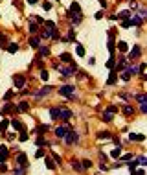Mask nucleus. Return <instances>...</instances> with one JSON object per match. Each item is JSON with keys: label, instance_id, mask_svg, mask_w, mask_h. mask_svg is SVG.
<instances>
[{"label": "nucleus", "instance_id": "37", "mask_svg": "<svg viewBox=\"0 0 147 175\" xmlns=\"http://www.w3.org/2000/svg\"><path fill=\"white\" fill-rule=\"evenodd\" d=\"M46 144V140L42 138V135H39V138H37V146H44Z\"/></svg>", "mask_w": 147, "mask_h": 175}, {"label": "nucleus", "instance_id": "48", "mask_svg": "<svg viewBox=\"0 0 147 175\" xmlns=\"http://www.w3.org/2000/svg\"><path fill=\"white\" fill-rule=\"evenodd\" d=\"M42 7H44V9H46V11H48V9H50V7H52V4H50V2H44V4H42Z\"/></svg>", "mask_w": 147, "mask_h": 175}, {"label": "nucleus", "instance_id": "3", "mask_svg": "<svg viewBox=\"0 0 147 175\" xmlns=\"http://www.w3.org/2000/svg\"><path fill=\"white\" fill-rule=\"evenodd\" d=\"M64 138H66V144H75L77 140H79V135H77L75 131H68Z\"/></svg>", "mask_w": 147, "mask_h": 175}, {"label": "nucleus", "instance_id": "17", "mask_svg": "<svg viewBox=\"0 0 147 175\" xmlns=\"http://www.w3.org/2000/svg\"><path fill=\"white\" fill-rule=\"evenodd\" d=\"M48 131H50L48 125H39L37 129H35V133H37V135H44V133H48Z\"/></svg>", "mask_w": 147, "mask_h": 175}, {"label": "nucleus", "instance_id": "35", "mask_svg": "<svg viewBox=\"0 0 147 175\" xmlns=\"http://www.w3.org/2000/svg\"><path fill=\"white\" fill-rule=\"evenodd\" d=\"M98 138H105V140H107V138H110V133H107V131H101V133L98 135Z\"/></svg>", "mask_w": 147, "mask_h": 175}, {"label": "nucleus", "instance_id": "42", "mask_svg": "<svg viewBox=\"0 0 147 175\" xmlns=\"http://www.w3.org/2000/svg\"><path fill=\"white\" fill-rule=\"evenodd\" d=\"M109 50H110V52H114V41H112V35H110V39H109Z\"/></svg>", "mask_w": 147, "mask_h": 175}, {"label": "nucleus", "instance_id": "16", "mask_svg": "<svg viewBox=\"0 0 147 175\" xmlns=\"http://www.w3.org/2000/svg\"><path fill=\"white\" fill-rule=\"evenodd\" d=\"M140 52H142V50H140V46H134V48L131 50V61H133V59H136V57L140 55Z\"/></svg>", "mask_w": 147, "mask_h": 175}, {"label": "nucleus", "instance_id": "53", "mask_svg": "<svg viewBox=\"0 0 147 175\" xmlns=\"http://www.w3.org/2000/svg\"><path fill=\"white\" fill-rule=\"evenodd\" d=\"M57 2H61V0H57Z\"/></svg>", "mask_w": 147, "mask_h": 175}, {"label": "nucleus", "instance_id": "39", "mask_svg": "<svg viewBox=\"0 0 147 175\" xmlns=\"http://www.w3.org/2000/svg\"><path fill=\"white\" fill-rule=\"evenodd\" d=\"M127 72H129V74H138V67H129Z\"/></svg>", "mask_w": 147, "mask_h": 175}, {"label": "nucleus", "instance_id": "49", "mask_svg": "<svg viewBox=\"0 0 147 175\" xmlns=\"http://www.w3.org/2000/svg\"><path fill=\"white\" fill-rule=\"evenodd\" d=\"M46 26H48V28H52V30H53V28H55V24H53V22H52V20H46Z\"/></svg>", "mask_w": 147, "mask_h": 175}, {"label": "nucleus", "instance_id": "7", "mask_svg": "<svg viewBox=\"0 0 147 175\" xmlns=\"http://www.w3.org/2000/svg\"><path fill=\"white\" fill-rule=\"evenodd\" d=\"M68 131H70V129H68L66 125H61V127H57V129H55V137H59V138H64V137H66V133H68Z\"/></svg>", "mask_w": 147, "mask_h": 175}, {"label": "nucleus", "instance_id": "38", "mask_svg": "<svg viewBox=\"0 0 147 175\" xmlns=\"http://www.w3.org/2000/svg\"><path fill=\"white\" fill-rule=\"evenodd\" d=\"M81 162H83V164H81V166H83V170H87V168H90V166H92L90 160H81Z\"/></svg>", "mask_w": 147, "mask_h": 175}, {"label": "nucleus", "instance_id": "22", "mask_svg": "<svg viewBox=\"0 0 147 175\" xmlns=\"http://www.w3.org/2000/svg\"><path fill=\"white\" fill-rule=\"evenodd\" d=\"M11 125H13L15 129H24V125H22L20 120H11Z\"/></svg>", "mask_w": 147, "mask_h": 175}, {"label": "nucleus", "instance_id": "30", "mask_svg": "<svg viewBox=\"0 0 147 175\" xmlns=\"http://www.w3.org/2000/svg\"><path fill=\"white\" fill-rule=\"evenodd\" d=\"M123 112H125V114H133V112H134V107H131V105H125V107H123Z\"/></svg>", "mask_w": 147, "mask_h": 175}, {"label": "nucleus", "instance_id": "6", "mask_svg": "<svg viewBox=\"0 0 147 175\" xmlns=\"http://www.w3.org/2000/svg\"><path fill=\"white\" fill-rule=\"evenodd\" d=\"M17 164L22 166V168H26V166H28V157H26V153H18V155H17Z\"/></svg>", "mask_w": 147, "mask_h": 175}, {"label": "nucleus", "instance_id": "36", "mask_svg": "<svg viewBox=\"0 0 147 175\" xmlns=\"http://www.w3.org/2000/svg\"><path fill=\"white\" fill-rule=\"evenodd\" d=\"M7 120H2V123H0V133H4V131H6V127H7Z\"/></svg>", "mask_w": 147, "mask_h": 175}, {"label": "nucleus", "instance_id": "26", "mask_svg": "<svg viewBox=\"0 0 147 175\" xmlns=\"http://www.w3.org/2000/svg\"><path fill=\"white\" fill-rule=\"evenodd\" d=\"M101 120H103V122H110V120H112V112H109V111H107V112H103Z\"/></svg>", "mask_w": 147, "mask_h": 175}, {"label": "nucleus", "instance_id": "12", "mask_svg": "<svg viewBox=\"0 0 147 175\" xmlns=\"http://www.w3.org/2000/svg\"><path fill=\"white\" fill-rule=\"evenodd\" d=\"M142 20H144V18H142V17H138V15H134V17H133V18H131V20H129V26H140V24H142Z\"/></svg>", "mask_w": 147, "mask_h": 175}, {"label": "nucleus", "instance_id": "21", "mask_svg": "<svg viewBox=\"0 0 147 175\" xmlns=\"http://www.w3.org/2000/svg\"><path fill=\"white\" fill-rule=\"evenodd\" d=\"M28 109H30V105L28 103H26V102H22L20 105H18V107L17 109H15V111H18V112H24V111H28Z\"/></svg>", "mask_w": 147, "mask_h": 175}, {"label": "nucleus", "instance_id": "4", "mask_svg": "<svg viewBox=\"0 0 147 175\" xmlns=\"http://www.w3.org/2000/svg\"><path fill=\"white\" fill-rule=\"evenodd\" d=\"M59 118L63 120V122H68V120L72 118V111H68V109H59Z\"/></svg>", "mask_w": 147, "mask_h": 175}, {"label": "nucleus", "instance_id": "45", "mask_svg": "<svg viewBox=\"0 0 147 175\" xmlns=\"http://www.w3.org/2000/svg\"><path fill=\"white\" fill-rule=\"evenodd\" d=\"M41 77H42V79H48V72H46V70H41Z\"/></svg>", "mask_w": 147, "mask_h": 175}, {"label": "nucleus", "instance_id": "46", "mask_svg": "<svg viewBox=\"0 0 147 175\" xmlns=\"http://www.w3.org/2000/svg\"><path fill=\"white\" fill-rule=\"evenodd\" d=\"M107 67H109V68H112V67H114V57H110V59L107 61Z\"/></svg>", "mask_w": 147, "mask_h": 175}, {"label": "nucleus", "instance_id": "14", "mask_svg": "<svg viewBox=\"0 0 147 175\" xmlns=\"http://www.w3.org/2000/svg\"><path fill=\"white\" fill-rule=\"evenodd\" d=\"M70 15V22L72 24H79L81 22V15H77V13H68Z\"/></svg>", "mask_w": 147, "mask_h": 175}, {"label": "nucleus", "instance_id": "19", "mask_svg": "<svg viewBox=\"0 0 147 175\" xmlns=\"http://www.w3.org/2000/svg\"><path fill=\"white\" fill-rule=\"evenodd\" d=\"M7 52H9V53H17V52H18V44H15V42H9V46H7Z\"/></svg>", "mask_w": 147, "mask_h": 175}, {"label": "nucleus", "instance_id": "40", "mask_svg": "<svg viewBox=\"0 0 147 175\" xmlns=\"http://www.w3.org/2000/svg\"><path fill=\"white\" fill-rule=\"evenodd\" d=\"M121 77H123V81H129V79H131V74H129V72H127V70H125V72L121 74Z\"/></svg>", "mask_w": 147, "mask_h": 175}, {"label": "nucleus", "instance_id": "29", "mask_svg": "<svg viewBox=\"0 0 147 175\" xmlns=\"http://www.w3.org/2000/svg\"><path fill=\"white\" fill-rule=\"evenodd\" d=\"M112 157H114V158H118L119 157V155H121V147H116V149H112Z\"/></svg>", "mask_w": 147, "mask_h": 175}, {"label": "nucleus", "instance_id": "25", "mask_svg": "<svg viewBox=\"0 0 147 175\" xmlns=\"http://www.w3.org/2000/svg\"><path fill=\"white\" fill-rule=\"evenodd\" d=\"M75 44H77V42H75ZM75 52H77V55H79V57H83V55H85V48H83L81 44H77V46H75Z\"/></svg>", "mask_w": 147, "mask_h": 175}, {"label": "nucleus", "instance_id": "43", "mask_svg": "<svg viewBox=\"0 0 147 175\" xmlns=\"http://www.w3.org/2000/svg\"><path fill=\"white\" fill-rule=\"evenodd\" d=\"M11 96H13V90H7L6 94H4V100H6V102H7V100H9Z\"/></svg>", "mask_w": 147, "mask_h": 175}, {"label": "nucleus", "instance_id": "33", "mask_svg": "<svg viewBox=\"0 0 147 175\" xmlns=\"http://www.w3.org/2000/svg\"><path fill=\"white\" fill-rule=\"evenodd\" d=\"M144 138H145L144 135H134V133L131 135V140H138V142H142V140H144Z\"/></svg>", "mask_w": 147, "mask_h": 175}, {"label": "nucleus", "instance_id": "13", "mask_svg": "<svg viewBox=\"0 0 147 175\" xmlns=\"http://www.w3.org/2000/svg\"><path fill=\"white\" fill-rule=\"evenodd\" d=\"M68 13H77V15H81V6L77 2H72V6H70V11Z\"/></svg>", "mask_w": 147, "mask_h": 175}, {"label": "nucleus", "instance_id": "10", "mask_svg": "<svg viewBox=\"0 0 147 175\" xmlns=\"http://www.w3.org/2000/svg\"><path fill=\"white\" fill-rule=\"evenodd\" d=\"M7 155H9V149H7L6 146H2L0 147V162H4L7 158Z\"/></svg>", "mask_w": 147, "mask_h": 175}, {"label": "nucleus", "instance_id": "5", "mask_svg": "<svg viewBox=\"0 0 147 175\" xmlns=\"http://www.w3.org/2000/svg\"><path fill=\"white\" fill-rule=\"evenodd\" d=\"M52 88H53V87H50V85L42 87L41 90H37V92H35V98H42V96H48L50 92H52Z\"/></svg>", "mask_w": 147, "mask_h": 175}, {"label": "nucleus", "instance_id": "20", "mask_svg": "<svg viewBox=\"0 0 147 175\" xmlns=\"http://www.w3.org/2000/svg\"><path fill=\"white\" fill-rule=\"evenodd\" d=\"M39 53H41L42 57H44V55H50V48H48V46H39Z\"/></svg>", "mask_w": 147, "mask_h": 175}, {"label": "nucleus", "instance_id": "24", "mask_svg": "<svg viewBox=\"0 0 147 175\" xmlns=\"http://www.w3.org/2000/svg\"><path fill=\"white\" fill-rule=\"evenodd\" d=\"M72 168L77 170V172H81V170H83V166L79 164V160H75V158H74V160H72Z\"/></svg>", "mask_w": 147, "mask_h": 175}, {"label": "nucleus", "instance_id": "23", "mask_svg": "<svg viewBox=\"0 0 147 175\" xmlns=\"http://www.w3.org/2000/svg\"><path fill=\"white\" fill-rule=\"evenodd\" d=\"M28 30H30V33H33V35H35V33L39 32V28H37V24H35V22H30Z\"/></svg>", "mask_w": 147, "mask_h": 175}, {"label": "nucleus", "instance_id": "52", "mask_svg": "<svg viewBox=\"0 0 147 175\" xmlns=\"http://www.w3.org/2000/svg\"><path fill=\"white\" fill-rule=\"evenodd\" d=\"M26 2H28V4H32V6H33V4H37L39 0H26Z\"/></svg>", "mask_w": 147, "mask_h": 175}, {"label": "nucleus", "instance_id": "31", "mask_svg": "<svg viewBox=\"0 0 147 175\" xmlns=\"http://www.w3.org/2000/svg\"><path fill=\"white\" fill-rule=\"evenodd\" d=\"M44 162H46V166H48L50 170H55V164H53V160H52V158H48V157H46V160H44Z\"/></svg>", "mask_w": 147, "mask_h": 175}, {"label": "nucleus", "instance_id": "47", "mask_svg": "<svg viewBox=\"0 0 147 175\" xmlns=\"http://www.w3.org/2000/svg\"><path fill=\"white\" fill-rule=\"evenodd\" d=\"M20 140H22V142H24V140H28V135H26V131H24V129H22V135H20Z\"/></svg>", "mask_w": 147, "mask_h": 175}, {"label": "nucleus", "instance_id": "2", "mask_svg": "<svg viewBox=\"0 0 147 175\" xmlns=\"http://www.w3.org/2000/svg\"><path fill=\"white\" fill-rule=\"evenodd\" d=\"M59 70H61V74H63V76L70 77V76H75L77 67H75V65H70V67H59Z\"/></svg>", "mask_w": 147, "mask_h": 175}, {"label": "nucleus", "instance_id": "27", "mask_svg": "<svg viewBox=\"0 0 147 175\" xmlns=\"http://www.w3.org/2000/svg\"><path fill=\"white\" fill-rule=\"evenodd\" d=\"M118 17H119V18H123V20H129V17H131V13H129V11H121V13H119V15H118Z\"/></svg>", "mask_w": 147, "mask_h": 175}, {"label": "nucleus", "instance_id": "41", "mask_svg": "<svg viewBox=\"0 0 147 175\" xmlns=\"http://www.w3.org/2000/svg\"><path fill=\"white\" fill-rule=\"evenodd\" d=\"M75 39V33H74V30H68V41H74Z\"/></svg>", "mask_w": 147, "mask_h": 175}, {"label": "nucleus", "instance_id": "28", "mask_svg": "<svg viewBox=\"0 0 147 175\" xmlns=\"http://www.w3.org/2000/svg\"><path fill=\"white\" fill-rule=\"evenodd\" d=\"M50 114H52L53 120H59V109H52V111H50Z\"/></svg>", "mask_w": 147, "mask_h": 175}, {"label": "nucleus", "instance_id": "50", "mask_svg": "<svg viewBox=\"0 0 147 175\" xmlns=\"http://www.w3.org/2000/svg\"><path fill=\"white\" fill-rule=\"evenodd\" d=\"M37 157H44V149H39L37 151Z\"/></svg>", "mask_w": 147, "mask_h": 175}, {"label": "nucleus", "instance_id": "9", "mask_svg": "<svg viewBox=\"0 0 147 175\" xmlns=\"http://www.w3.org/2000/svg\"><path fill=\"white\" fill-rule=\"evenodd\" d=\"M15 109H17V105H15V103H6L2 109H0V112H2V114H7V112L15 111Z\"/></svg>", "mask_w": 147, "mask_h": 175}, {"label": "nucleus", "instance_id": "34", "mask_svg": "<svg viewBox=\"0 0 147 175\" xmlns=\"http://www.w3.org/2000/svg\"><path fill=\"white\" fill-rule=\"evenodd\" d=\"M118 48L121 50V52H125V50H127V42H125V41H119V42H118Z\"/></svg>", "mask_w": 147, "mask_h": 175}, {"label": "nucleus", "instance_id": "11", "mask_svg": "<svg viewBox=\"0 0 147 175\" xmlns=\"http://www.w3.org/2000/svg\"><path fill=\"white\" fill-rule=\"evenodd\" d=\"M30 46H33V48H39V46H41V37L33 35V37L30 39Z\"/></svg>", "mask_w": 147, "mask_h": 175}, {"label": "nucleus", "instance_id": "1", "mask_svg": "<svg viewBox=\"0 0 147 175\" xmlns=\"http://www.w3.org/2000/svg\"><path fill=\"white\" fill-rule=\"evenodd\" d=\"M59 94L66 96V98H75V87H72V85H63V87L59 88Z\"/></svg>", "mask_w": 147, "mask_h": 175}, {"label": "nucleus", "instance_id": "32", "mask_svg": "<svg viewBox=\"0 0 147 175\" xmlns=\"http://www.w3.org/2000/svg\"><path fill=\"white\" fill-rule=\"evenodd\" d=\"M13 173L15 175H26V168H22V166H20V168H15Z\"/></svg>", "mask_w": 147, "mask_h": 175}, {"label": "nucleus", "instance_id": "44", "mask_svg": "<svg viewBox=\"0 0 147 175\" xmlns=\"http://www.w3.org/2000/svg\"><path fill=\"white\" fill-rule=\"evenodd\" d=\"M7 41V37H6V35H4V33H0V46H2L4 44V42H6Z\"/></svg>", "mask_w": 147, "mask_h": 175}, {"label": "nucleus", "instance_id": "8", "mask_svg": "<svg viewBox=\"0 0 147 175\" xmlns=\"http://www.w3.org/2000/svg\"><path fill=\"white\" fill-rule=\"evenodd\" d=\"M13 83H15V87H17V88H22V87H24V83H26V79L22 76H13Z\"/></svg>", "mask_w": 147, "mask_h": 175}, {"label": "nucleus", "instance_id": "18", "mask_svg": "<svg viewBox=\"0 0 147 175\" xmlns=\"http://www.w3.org/2000/svg\"><path fill=\"white\" fill-rule=\"evenodd\" d=\"M116 81H118V72H114V70H112L110 76H109V85H114Z\"/></svg>", "mask_w": 147, "mask_h": 175}, {"label": "nucleus", "instance_id": "51", "mask_svg": "<svg viewBox=\"0 0 147 175\" xmlns=\"http://www.w3.org/2000/svg\"><path fill=\"white\" fill-rule=\"evenodd\" d=\"M138 162H140V164L144 166V164H145V157H140V158H138Z\"/></svg>", "mask_w": 147, "mask_h": 175}, {"label": "nucleus", "instance_id": "15", "mask_svg": "<svg viewBox=\"0 0 147 175\" xmlns=\"http://www.w3.org/2000/svg\"><path fill=\"white\" fill-rule=\"evenodd\" d=\"M59 59L63 61V63H72V55H70V53H68V52L61 53V55H59Z\"/></svg>", "mask_w": 147, "mask_h": 175}]
</instances>
